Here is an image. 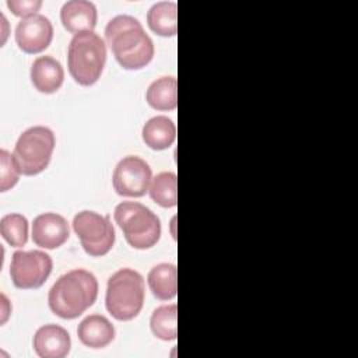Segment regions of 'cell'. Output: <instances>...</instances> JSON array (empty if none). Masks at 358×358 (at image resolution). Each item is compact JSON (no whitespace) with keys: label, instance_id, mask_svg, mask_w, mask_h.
I'll use <instances>...</instances> for the list:
<instances>
[{"label":"cell","instance_id":"1","mask_svg":"<svg viewBox=\"0 0 358 358\" xmlns=\"http://www.w3.org/2000/svg\"><path fill=\"white\" fill-rule=\"evenodd\" d=\"M105 39L116 62L126 70L143 69L154 57L152 39L133 15L119 14L109 20Z\"/></svg>","mask_w":358,"mask_h":358},{"label":"cell","instance_id":"2","mask_svg":"<svg viewBox=\"0 0 358 358\" xmlns=\"http://www.w3.org/2000/svg\"><path fill=\"white\" fill-rule=\"evenodd\" d=\"M98 296V281L92 273L74 268L60 275L49 289L50 310L62 319H76L94 305Z\"/></svg>","mask_w":358,"mask_h":358},{"label":"cell","instance_id":"3","mask_svg":"<svg viewBox=\"0 0 358 358\" xmlns=\"http://www.w3.org/2000/svg\"><path fill=\"white\" fill-rule=\"evenodd\" d=\"M106 62V45L94 31L73 35L67 49V66L70 76L80 85L95 84Z\"/></svg>","mask_w":358,"mask_h":358},{"label":"cell","instance_id":"4","mask_svg":"<svg viewBox=\"0 0 358 358\" xmlns=\"http://www.w3.org/2000/svg\"><path fill=\"white\" fill-rule=\"evenodd\" d=\"M144 298V278L138 271L124 267L109 277L105 305L116 320L127 322L134 319L143 309Z\"/></svg>","mask_w":358,"mask_h":358},{"label":"cell","instance_id":"5","mask_svg":"<svg viewBox=\"0 0 358 358\" xmlns=\"http://www.w3.org/2000/svg\"><path fill=\"white\" fill-rule=\"evenodd\" d=\"M113 217L127 243L134 249H150L161 236V221L157 214L138 201H122Z\"/></svg>","mask_w":358,"mask_h":358},{"label":"cell","instance_id":"6","mask_svg":"<svg viewBox=\"0 0 358 358\" xmlns=\"http://www.w3.org/2000/svg\"><path fill=\"white\" fill-rule=\"evenodd\" d=\"M56 138L46 126H32L22 131L14 147V158L22 175L34 176L49 165Z\"/></svg>","mask_w":358,"mask_h":358},{"label":"cell","instance_id":"7","mask_svg":"<svg viewBox=\"0 0 358 358\" xmlns=\"http://www.w3.org/2000/svg\"><path fill=\"white\" fill-rule=\"evenodd\" d=\"M73 229L80 238L84 252L90 256H103L113 248L116 234L108 215L83 210L74 215Z\"/></svg>","mask_w":358,"mask_h":358},{"label":"cell","instance_id":"8","mask_svg":"<svg viewBox=\"0 0 358 358\" xmlns=\"http://www.w3.org/2000/svg\"><path fill=\"white\" fill-rule=\"evenodd\" d=\"M52 267V257L42 250H17L11 257L10 277L17 288L35 289L45 284Z\"/></svg>","mask_w":358,"mask_h":358},{"label":"cell","instance_id":"9","mask_svg":"<svg viewBox=\"0 0 358 358\" xmlns=\"http://www.w3.org/2000/svg\"><path fill=\"white\" fill-rule=\"evenodd\" d=\"M152 179L150 165L137 155H127L122 158L115 166L112 175L113 189L123 197H141L144 196Z\"/></svg>","mask_w":358,"mask_h":358},{"label":"cell","instance_id":"10","mask_svg":"<svg viewBox=\"0 0 358 358\" xmlns=\"http://www.w3.org/2000/svg\"><path fill=\"white\" fill-rule=\"evenodd\" d=\"M53 39V25L42 14H35L21 21L15 27V42L25 53H39L45 50Z\"/></svg>","mask_w":358,"mask_h":358},{"label":"cell","instance_id":"11","mask_svg":"<svg viewBox=\"0 0 358 358\" xmlns=\"http://www.w3.org/2000/svg\"><path fill=\"white\" fill-rule=\"evenodd\" d=\"M70 236L66 218L56 213H42L34 218L32 241L43 249H57Z\"/></svg>","mask_w":358,"mask_h":358},{"label":"cell","instance_id":"12","mask_svg":"<svg viewBox=\"0 0 358 358\" xmlns=\"http://www.w3.org/2000/svg\"><path fill=\"white\" fill-rule=\"evenodd\" d=\"M32 345L41 358H64L70 352L71 340L64 327L49 323L35 331Z\"/></svg>","mask_w":358,"mask_h":358},{"label":"cell","instance_id":"13","mask_svg":"<svg viewBox=\"0 0 358 358\" xmlns=\"http://www.w3.org/2000/svg\"><path fill=\"white\" fill-rule=\"evenodd\" d=\"M96 7L88 0L66 1L60 10V20L63 27L71 34L94 31L96 25Z\"/></svg>","mask_w":358,"mask_h":358},{"label":"cell","instance_id":"14","mask_svg":"<svg viewBox=\"0 0 358 358\" xmlns=\"http://www.w3.org/2000/svg\"><path fill=\"white\" fill-rule=\"evenodd\" d=\"M64 80V70L59 60L52 56H39L31 66V81L43 94L56 92Z\"/></svg>","mask_w":358,"mask_h":358},{"label":"cell","instance_id":"15","mask_svg":"<svg viewBox=\"0 0 358 358\" xmlns=\"http://www.w3.org/2000/svg\"><path fill=\"white\" fill-rule=\"evenodd\" d=\"M80 341L90 348H103L115 338V327L102 315L94 313L81 320L77 327Z\"/></svg>","mask_w":358,"mask_h":358},{"label":"cell","instance_id":"16","mask_svg":"<svg viewBox=\"0 0 358 358\" xmlns=\"http://www.w3.org/2000/svg\"><path fill=\"white\" fill-rule=\"evenodd\" d=\"M141 137L145 145L151 150H166L175 143L176 126L168 116L158 115L145 122L141 130Z\"/></svg>","mask_w":358,"mask_h":358},{"label":"cell","instance_id":"17","mask_svg":"<svg viewBox=\"0 0 358 358\" xmlns=\"http://www.w3.org/2000/svg\"><path fill=\"white\" fill-rule=\"evenodd\" d=\"M152 295L159 301L173 299L178 294V270L172 263L154 266L147 277Z\"/></svg>","mask_w":358,"mask_h":358},{"label":"cell","instance_id":"18","mask_svg":"<svg viewBox=\"0 0 358 358\" xmlns=\"http://www.w3.org/2000/svg\"><path fill=\"white\" fill-rule=\"evenodd\" d=\"M147 24L161 36H173L178 32V6L175 1H158L147 13Z\"/></svg>","mask_w":358,"mask_h":358},{"label":"cell","instance_id":"19","mask_svg":"<svg viewBox=\"0 0 358 358\" xmlns=\"http://www.w3.org/2000/svg\"><path fill=\"white\" fill-rule=\"evenodd\" d=\"M148 105L157 110H173L178 105V81L172 76L154 80L145 92Z\"/></svg>","mask_w":358,"mask_h":358},{"label":"cell","instance_id":"20","mask_svg":"<svg viewBox=\"0 0 358 358\" xmlns=\"http://www.w3.org/2000/svg\"><path fill=\"white\" fill-rule=\"evenodd\" d=\"M150 327L155 337L171 341L176 340L178 337V305L169 303L162 305L154 309L151 319H150Z\"/></svg>","mask_w":358,"mask_h":358},{"label":"cell","instance_id":"21","mask_svg":"<svg viewBox=\"0 0 358 358\" xmlns=\"http://www.w3.org/2000/svg\"><path fill=\"white\" fill-rule=\"evenodd\" d=\"M150 197L161 207H175L178 203V176L173 172H161L151 179Z\"/></svg>","mask_w":358,"mask_h":358},{"label":"cell","instance_id":"22","mask_svg":"<svg viewBox=\"0 0 358 358\" xmlns=\"http://www.w3.org/2000/svg\"><path fill=\"white\" fill-rule=\"evenodd\" d=\"M0 234L13 248H21L28 241V220L20 213L6 214L0 220Z\"/></svg>","mask_w":358,"mask_h":358},{"label":"cell","instance_id":"23","mask_svg":"<svg viewBox=\"0 0 358 358\" xmlns=\"http://www.w3.org/2000/svg\"><path fill=\"white\" fill-rule=\"evenodd\" d=\"M21 171L15 158L7 150H0V192H7L18 182Z\"/></svg>","mask_w":358,"mask_h":358},{"label":"cell","instance_id":"24","mask_svg":"<svg viewBox=\"0 0 358 358\" xmlns=\"http://www.w3.org/2000/svg\"><path fill=\"white\" fill-rule=\"evenodd\" d=\"M41 6V0H7V7L13 11L14 15H18L21 18L38 14Z\"/></svg>","mask_w":358,"mask_h":358},{"label":"cell","instance_id":"25","mask_svg":"<svg viewBox=\"0 0 358 358\" xmlns=\"http://www.w3.org/2000/svg\"><path fill=\"white\" fill-rule=\"evenodd\" d=\"M0 298H1V324H4L7 322L10 313H11V306H10L8 299L4 294H1Z\"/></svg>","mask_w":358,"mask_h":358}]
</instances>
